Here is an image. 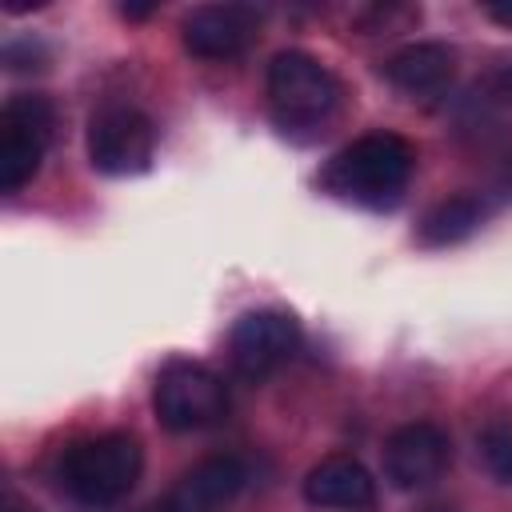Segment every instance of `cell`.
Wrapping results in <instances>:
<instances>
[{"instance_id": "1", "label": "cell", "mask_w": 512, "mask_h": 512, "mask_svg": "<svg viewBox=\"0 0 512 512\" xmlns=\"http://www.w3.org/2000/svg\"><path fill=\"white\" fill-rule=\"evenodd\" d=\"M416 168V148L396 132H368L340 148L324 172L320 184L360 208H396Z\"/></svg>"}, {"instance_id": "2", "label": "cell", "mask_w": 512, "mask_h": 512, "mask_svg": "<svg viewBox=\"0 0 512 512\" xmlns=\"http://www.w3.org/2000/svg\"><path fill=\"white\" fill-rule=\"evenodd\" d=\"M144 472V448L128 432H104L88 436L64 448L56 480L60 488L84 504V508H108L120 504Z\"/></svg>"}, {"instance_id": "3", "label": "cell", "mask_w": 512, "mask_h": 512, "mask_svg": "<svg viewBox=\"0 0 512 512\" xmlns=\"http://www.w3.org/2000/svg\"><path fill=\"white\" fill-rule=\"evenodd\" d=\"M268 104L280 128H320L340 104V80L300 48H284L268 60Z\"/></svg>"}, {"instance_id": "4", "label": "cell", "mask_w": 512, "mask_h": 512, "mask_svg": "<svg viewBox=\"0 0 512 512\" xmlns=\"http://www.w3.org/2000/svg\"><path fill=\"white\" fill-rule=\"evenodd\" d=\"M152 412L168 432H200L228 412V388L200 360H168L152 384Z\"/></svg>"}, {"instance_id": "5", "label": "cell", "mask_w": 512, "mask_h": 512, "mask_svg": "<svg viewBox=\"0 0 512 512\" xmlns=\"http://www.w3.org/2000/svg\"><path fill=\"white\" fill-rule=\"evenodd\" d=\"M56 108L40 92H16L0 108V192H20L44 160Z\"/></svg>"}, {"instance_id": "6", "label": "cell", "mask_w": 512, "mask_h": 512, "mask_svg": "<svg viewBox=\"0 0 512 512\" xmlns=\"http://www.w3.org/2000/svg\"><path fill=\"white\" fill-rule=\"evenodd\" d=\"M300 348V324L292 312L280 308H256L244 312L228 332V360L240 380H268L280 372Z\"/></svg>"}, {"instance_id": "7", "label": "cell", "mask_w": 512, "mask_h": 512, "mask_svg": "<svg viewBox=\"0 0 512 512\" xmlns=\"http://www.w3.org/2000/svg\"><path fill=\"white\" fill-rule=\"evenodd\" d=\"M156 156V124L140 108L108 104L88 120V160L104 176H136Z\"/></svg>"}, {"instance_id": "8", "label": "cell", "mask_w": 512, "mask_h": 512, "mask_svg": "<svg viewBox=\"0 0 512 512\" xmlns=\"http://www.w3.org/2000/svg\"><path fill=\"white\" fill-rule=\"evenodd\" d=\"M448 460H452V440L432 420L400 424L384 440V480L400 492H416V488L440 480Z\"/></svg>"}, {"instance_id": "9", "label": "cell", "mask_w": 512, "mask_h": 512, "mask_svg": "<svg viewBox=\"0 0 512 512\" xmlns=\"http://www.w3.org/2000/svg\"><path fill=\"white\" fill-rule=\"evenodd\" d=\"M260 32V12L252 4H200L184 16V48L200 60H232L252 48Z\"/></svg>"}, {"instance_id": "10", "label": "cell", "mask_w": 512, "mask_h": 512, "mask_svg": "<svg viewBox=\"0 0 512 512\" xmlns=\"http://www.w3.org/2000/svg\"><path fill=\"white\" fill-rule=\"evenodd\" d=\"M248 484V464L240 456H208L192 464L172 492L156 504L160 512H224Z\"/></svg>"}, {"instance_id": "11", "label": "cell", "mask_w": 512, "mask_h": 512, "mask_svg": "<svg viewBox=\"0 0 512 512\" xmlns=\"http://www.w3.org/2000/svg\"><path fill=\"white\" fill-rule=\"evenodd\" d=\"M304 500L312 508H336V512H364L376 504V480L356 456H324L304 476Z\"/></svg>"}, {"instance_id": "12", "label": "cell", "mask_w": 512, "mask_h": 512, "mask_svg": "<svg viewBox=\"0 0 512 512\" xmlns=\"http://www.w3.org/2000/svg\"><path fill=\"white\" fill-rule=\"evenodd\" d=\"M384 76L408 96H440L456 76V52L440 40H416L384 60Z\"/></svg>"}, {"instance_id": "13", "label": "cell", "mask_w": 512, "mask_h": 512, "mask_svg": "<svg viewBox=\"0 0 512 512\" xmlns=\"http://www.w3.org/2000/svg\"><path fill=\"white\" fill-rule=\"evenodd\" d=\"M484 216H488V204H484L480 196H472V192L448 196V200H440L436 208L424 212V220H420V228H416V240H420L424 248L460 244V240H468V236L484 224Z\"/></svg>"}, {"instance_id": "14", "label": "cell", "mask_w": 512, "mask_h": 512, "mask_svg": "<svg viewBox=\"0 0 512 512\" xmlns=\"http://www.w3.org/2000/svg\"><path fill=\"white\" fill-rule=\"evenodd\" d=\"M480 460L484 468L492 472V480L500 484H512V424L508 420H492L484 432H480Z\"/></svg>"}, {"instance_id": "15", "label": "cell", "mask_w": 512, "mask_h": 512, "mask_svg": "<svg viewBox=\"0 0 512 512\" xmlns=\"http://www.w3.org/2000/svg\"><path fill=\"white\" fill-rule=\"evenodd\" d=\"M0 56H4V68H8V72H40V68H48V60H52V48H48L40 36L24 32V36H12V40H4Z\"/></svg>"}, {"instance_id": "16", "label": "cell", "mask_w": 512, "mask_h": 512, "mask_svg": "<svg viewBox=\"0 0 512 512\" xmlns=\"http://www.w3.org/2000/svg\"><path fill=\"white\" fill-rule=\"evenodd\" d=\"M484 100L488 104H500V108H512V64H500L488 72L484 80Z\"/></svg>"}, {"instance_id": "17", "label": "cell", "mask_w": 512, "mask_h": 512, "mask_svg": "<svg viewBox=\"0 0 512 512\" xmlns=\"http://www.w3.org/2000/svg\"><path fill=\"white\" fill-rule=\"evenodd\" d=\"M484 16L496 20V24H504V28H512V4L508 0H488L484 4Z\"/></svg>"}, {"instance_id": "18", "label": "cell", "mask_w": 512, "mask_h": 512, "mask_svg": "<svg viewBox=\"0 0 512 512\" xmlns=\"http://www.w3.org/2000/svg\"><path fill=\"white\" fill-rule=\"evenodd\" d=\"M120 16H128V20H144V16H152V4H120Z\"/></svg>"}, {"instance_id": "19", "label": "cell", "mask_w": 512, "mask_h": 512, "mask_svg": "<svg viewBox=\"0 0 512 512\" xmlns=\"http://www.w3.org/2000/svg\"><path fill=\"white\" fill-rule=\"evenodd\" d=\"M420 512H456V508H452V504H424Z\"/></svg>"}, {"instance_id": "20", "label": "cell", "mask_w": 512, "mask_h": 512, "mask_svg": "<svg viewBox=\"0 0 512 512\" xmlns=\"http://www.w3.org/2000/svg\"><path fill=\"white\" fill-rule=\"evenodd\" d=\"M504 188L512 192V160H508V168H504Z\"/></svg>"}, {"instance_id": "21", "label": "cell", "mask_w": 512, "mask_h": 512, "mask_svg": "<svg viewBox=\"0 0 512 512\" xmlns=\"http://www.w3.org/2000/svg\"><path fill=\"white\" fill-rule=\"evenodd\" d=\"M8 512H36V508H24V504H12Z\"/></svg>"}, {"instance_id": "22", "label": "cell", "mask_w": 512, "mask_h": 512, "mask_svg": "<svg viewBox=\"0 0 512 512\" xmlns=\"http://www.w3.org/2000/svg\"><path fill=\"white\" fill-rule=\"evenodd\" d=\"M144 512H160V508H156V504H152V508H144Z\"/></svg>"}]
</instances>
